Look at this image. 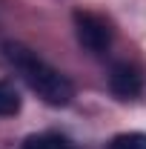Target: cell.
<instances>
[{"mask_svg":"<svg viewBox=\"0 0 146 149\" xmlns=\"http://www.w3.org/2000/svg\"><path fill=\"white\" fill-rule=\"evenodd\" d=\"M6 57H9V63L17 69V74L26 80V86H29L37 97H43L46 103H52V106H66L74 97L72 80H69L66 74H60L55 66H49L46 60H40L32 49H26V46H20V43H6Z\"/></svg>","mask_w":146,"mask_h":149,"instance_id":"obj_1","label":"cell"},{"mask_svg":"<svg viewBox=\"0 0 146 149\" xmlns=\"http://www.w3.org/2000/svg\"><path fill=\"white\" fill-rule=\"evenodd\" d=\"M74 35H77V43L83 49H89L95 55L106 52L112 43V32H109V23L92 12H77L74 15Z\"/></svg>","mask_w":146,"mask_h":149,"instance_id":"obj_2","label":"cell"},{"mask_svg":"<svg viewBox=\"0 0 146 149\" xmlns=\"http://www.w3.org/2000/svg\"><path fill=\"white\" fill-rule=\"evenodd\" d=\"M109 86H112V92L117 95V97H135V95H140V89H143V77H140V72L135 66H129V63H115L112 66V74H109Z\"/></svg>","mask_w":146,"mask_h":149,"instance_id":"obj_3","label":"cell"},{"mask_svg":"<svg viewBox=\"0 0 146 149\" xmlns=\"http://www.w3.org/2000/svg\"><path fill=\"white\" fill-rule=\"evenodd\" d=\"M17 112H20V95H17V89L0 80V115L9 118V115H17Z\"/></svg>","mask_w":146,"mask_h":149,"instance_id":"obj_4","label":"cell"},{"mask_svg":"<svg viewBox=\"0 0 146 149\" xmlns=\"http://www.w3.org/2000/svg\"><path fill=\"white\" fill-rule=\"evenodd\" d=\"M109 149H146V135L143 132H126V135H117L109 143Z\"/></svg>","mask_w":146,"mask_h":149,"instance_id":"obj_5","label":"cell"},{"mask_svg":"<svg viewBox=\"0 0 146 149\" xmlns=\"http://www.w3.org/2000/svg\"><path fill=\"white\" fill-rule=\"evenodd\" d=\"M20 149H49V135H32Z\"/></svg>","mask_w":146,"mask_h":149,"instance_id":"obj_6","label":"cell"},{"mask_svg":"<svg viewBox=\"0 0 146 149\" xmlns=\"http://www.w3.org/2000/svg\"><path fill=\"white\" fill-rule=\"evenodd\" d=\"M49 149H72L63 138H55V135H49Z\"/></svg>","mask_w":146,"mask_h":149,"instance_id":"obj_7","label":"cell"}]
</instances>
